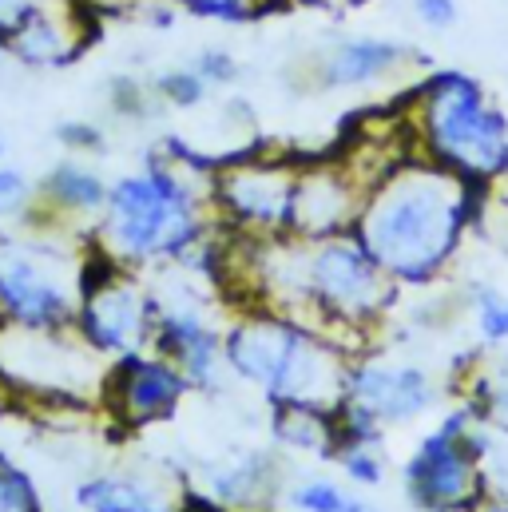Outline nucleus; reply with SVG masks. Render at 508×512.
<instances>
[{
  "label": "nucleus",
  "instance_id": "obj_28",
  "mask_svg": "<svg viewBox=\"0 0 508 512\" xmlns=\"http://www.w3.org/2000/svg\"><path fill=\"white\" fill-rule=\"evenodd\" d=\"M56 143L64 151H72V155H100L108 147V135H104L100 124H92V120H64L56 128Z\"/></svg>",
  "mask_w": 508,
  "mask_h": 512
},
{
  "label": "nucleus",
  "instance_id": "obj_35",
  "mask_svg": "<svg viewBox=\"0 0 508 512\" xmlns=\"http://www.w3.org/2000/svg\"><path fill=\"white\" fill-rule=\"evenodd\" d=\"M84 4H92V8H96V12H100V8H116V4H120V0H84Z\"/></svg>",
  "mask_w": 508,
  "mask_h": 512
},
{
  "label": "nucleus",
  "instance_id": "obj_15",
  "mask_svg": "<svg viewBox=\"0 0 508 512\" xmlns=\"http://www.w3.org/2000/svg\"><path fill=\"white\" fill-rule=\"evenodd\" d=\"M409 48L385 36H346L318 56V80L326 88H370L405 68Z\"/></svg>",
  "mask_w": 508,
  "mask_h": 512
},
{
  "label": "nucleus",
  "instance_id": "obj_2",
  "mask_svg": "<svg viewBox=\"0 0 508 512\" xmlns=\"http://www.w3.org/2000/svg\"><path fill=\"white\" fill-rule=\"evenodd\" d=\"M163 147L139 171L112 179L108 207L92 227V243L131 270L183 266L223 227L211 203L215 167L179 139Z\"/></svg>",
  "mask_w": 508,
  "mask_h": 512
},
{
  "label": "nucleus",
  "instance_id": "obj_7",
  "mask_svg": "<svg viewBox=\"0 0 508 512\" xmlns=\"http://www.w3.org/2000/svg\"><path fill=\"white\" fill-rule=\"evenodd\" d=\"M489 425L461 401L445 421L421 437L405 461V497L417 512H477L493 497L485 473Z\"/></svg>",
  "mask_w": 508,
  "mask_h": 512
},
{
  "label": "nucleus",
  "instance_id": "obj_26",
  "mask_svg": "<svg viewBox=\"0 0 508 512\" xmlns=\"http://www.w3.org/2000/svg\"><path fill=\"white\" fill-rule=\"evenodd\" d=\"M191 68L211 84V88H227V84H235L239 80V60H235V52L231 48H219V44H211V48H199L195 56H191Z\"/></svg>",
  "mask_w": 508,
  "mask_h": 512
},
{
  "label": "nucleus",
  "instance_id": "obj_17",
  "mask_svg": "<svg viewBox=\"0 0 508 512\" xmlns=\"http://www.w3.org/2000/svg\"><path fill=\"white\" fill-rule=\"evenodd\" d=\"M270 409H274L270 413V437L282 449L334 461V453H338L334 409H322V405H270Z\"/></svg>",
  "mask_w": 508,
  "mask_h": 512
},
{
  "label": "nucleus",
  "instance_id": "obj_11",
  "mask_svg": "<svg viewBox=\"0 0 508 512\" xmlns=\"http://www.w3.org/2000/svg\"><path fill=\"white\" fill-rule=\"evenodd\" d=\"M187 393H191V382L175 362H167L155 350H139L108 362L100 409L120 429H147L155 421H167Z\"/></svg>",
  "mask_w": 508,
  "mask_h": 512
},
{
  "label": "nucleus",
  "instance_id": "obj_12",
  "mask_svg": "<svg viewBox=\"0 0 508 512\" xmlns=\"http://www.w3.org/2000/svg\"><path fill=\"white\" fill-rule=\"evenodd\" d=\"M366 195L370 191L342 159H302L294 183V207H290V235L298 239L350 235Z\"/></svg>",
  "mask_w": 508,
  "mask_h": 512
},
{
  "label": "nucleus",
  "instance_id": "obj_8",
  "mask_svg": "<svg viewBox=\"0 0 508 512\" xmlns=\"http://www.w3.org/2000/svg\"><path fill=\"white\" fill-rule=\"evenodd\" d=\"M159 318V298L143 282L139 270L120 266L108 258L96 243L84 262V294L76 310V334L108 362L151 350Z\"/></svg>",
  "mask_w": 508,
  "mask_h": 512
},
{
  "label": "nucleus",
  "instance_id": "obj_24",
  "mask_svg": "<svg viewBox=\"0 0 508 512\" xmlns=\"http://www.w3.org/2000/svg\"><path fill=\"white\" fill-rule=\"evenodd\" d=\"M0 512H44L32 477L4 453H0Z\"/></svg>",
  "mask_w": 508,
  "mask_h": 512
},
{
  "label": "nucleus",
  "instance_id": "obj_38",
  "mask_svg": "<svg viewBox=\"0 0 508 512\" xmlns=\"http://www.w3.org/2000/svg\"><path fill=\"white\" fill-rule=\"evenodd\" d=\"M0 159H4V139H0Z\"/></svg>",
  "mask_w": 508,
  "mask_h": 512
},
{
  "label": "nucleus",
  "instance_id": "obj_13",
  "mask_svg": "<svg viewBox=\"0 0 508 512\" xmlns=\"http://www.w3.org/2000/svg\"><path fill=\"white\" fill-rule=\"evenodd\" d=\"M346 401H358L385 429H393V425H409V421L425 417L429 409H437L441 382L425 366L358 354V358H350Z\"/></svg>",
  "mask_w": 508,
  "mask_h": 512
},
{
  "label": "nucleus",
  "instance_id": "obj_9",
  "mask_svg": "<svg viewBox=\"0 0 508 512\" xmlns=\"http://www.w3.org/2000/svg\"><path fill=\"white\" fill-rule=\"evenodd\" d=\"M298 167L302 159L262 155V151L219 163L211 175V203H215L219 223L251 239L290 235Z\"/></svg>",
  "mask_w": 508,
  "mask_h": 512
},
{
  "label": "nucleus",
  "instance_id": "obj_29",
  "mask_svg": "<svg viewBox=\"0 0 508 512\" xmlns=\"http://www.w3.org/2000/svg\"><path fill=\"white\" fill-rule=\"evenodd\" d=\"M52 0H0V44H8L32 16H40Z\"/></svg>",
  "mask_w": 508,
  "mask_h": 512
},
{
  "label": "nucleus",
  "instance_id": "obj_4",
  "mask_svg": "<svg viewBox=\"0 0 508 512\" xmlns=\"http://www.w3.org/2000/svg\"><path fill=\"white\" fill-rule=\"evenodd\" d=\"M401 112L417 155L481 187H497L505 179L508 116L477 76L457 68L433 72L401 100Z\"/></svg>",
  "mask_w": 508,
  "mask_h": 512
},
{
  "label": "nucleus",
  "instance_id": "obj_34",
  "mask_svg": "<svg viewBox=\"0 0 508 512\" xmlns=\"http://www.w3.org/2000/svg\"><path fill=\"white\" fill-rule=\"evenodd\" d=\"M477 512H508V497H497V493H493V497H489Z\"/></svg>",
  "mask_w": 508,
  "mask_h": 512
},
{
  "label": "nucleus",
  "instance_id": "obj_30",
  "mask_svg": "<svg viewBox=\"0 0 508 512\" xmlns=\"http://www.w3.org/2000/svg\"><path fill=\"white\" fill-rule=\"evenodd\" d=\"M409 8H413V16H417L425 28H433V32H449V28L461 20V4H457V0H409Z\"/></svg>",
  "mask_w": 508,
  "mask_h": 512
},
{
  "label": "nucleus",
  "instance_id": "obj_16",
  "mask_svg": "<svg viewBox=\"0 0 508 512\" xmlns=\"http://www.w3.org/2000/svg\"><path fill=\"white\" fill-rule=\"evenodd\" d=\"M80 512H183V501H171L151 477L139 473H96L76 485Z\"/></svg>",
  "mask_w": 508,
  "mask_h": 512
},
{
  "label": "nucleus",
  "instance_id": "obj_27",
  "mask_svg": "<svg viewBox=\"0 0 508 512\" xmlns=\"http://www.w3.org/2000/svg\"><path fill=\"white\" fill-rule=\"evenodd\" d=\"M155 100H159V96H155L151 84L143 88V84H135V80H112V88H108V104H112V112L124 116V120H143Z\"/></svg>",
  "mask_w": 508,
  "mask_h": 512
},
{
  "label": "nucleus",
  "instance_id": "obj_1",
  "mask_svg": "<svg viewBox=\"0 0 508 512\" xmlns=\"http://www.w3.org/2000/svg\"><path fill=\"white\" fill-rule=\"evenodd\" d=\"M485 191L413 155L366 195L354 235L397 286H433L461 255L469 227L481 223Z\"/></svg>",
  "mask_w": 508,
  "mask_h": 512
},
{
  "label": "nucleus",
  "instance_id": "obj_37",
  "mask_svg": "<svg viewBox=\"0 0 508 512\" xmlns=\"http://www.w3.org/2000/svg\"><path fill=\"white\" fill-rule=\"evenodd\" d=\"M501 251H505V258H508V227H505V235H501Z\"/></svg>",
  "mask_w": 508,
  "mask_h": 512
},
{
  "label": "nucleus",
  "instance_id": "obj_36",
  "mask_svg": "<svg viewBox=\"0 0 508 512\" xmlns=\"http://www.w3.org/2000/svg\"><path fill=\"white\" fill-rule=\"evenodd\" d=\"M501 199H505V207H508V171H505V179H501Z\"/></svg>",
  "mask_w": 508,
  "mask_h": 512
},
{
  "label": "nucleus",
  "instance_id": "obj_10",
  "mask_svg": "<svg viewBox=\"0 0 508 512\" xmlns=\"http://www.w3.org/2000/svg\"><path fill=\"white\" fill-rule=\"evenodd\" d=\"M159 298V318H155V338H151V350L163 354L167 362H175L183 370V378L191 382V389H203V393H219L223 382L231 378V366H227V350H223V330L227 326H215L211 314H207V302L203 298Z\"/></svg>",
  "mask_w": 508,
  "mask_h": 512
},
{
  "label": "nucleus",
  "instance_id": "obj_32",
  "mask_svg": "<svg viewBox=\"0 0 508 512\" xmlns=\"http://www.w3.org/2000/svg\"><path fill=\"white\" fill-rule=\"evenodd\" d=\"M183 512H235V509H223V505H215V501L203 497V493H187V497H183Z\"/></svg>",
  "mask_w": 508,
  "mask_h": 512
},
{
  "label": "nucleus",
  "instance_id": "obj_18",
  "mask_svg": "<svg viewBox=\"0 0 508 512\" xmlns=\"http://www.w3.org/2000/svg\"><path fill=\"white\" fill-rule=\"evenodd\" d=\"M465 405L489 425L508 433V354L505 358H477V370L465 374Z\"/></svg>",
  "mask_w": 508,
  "mask_h": 512
},
{
  "label": "nucleus",
  "instance_id": "obj_39",
  "mask_svg": "<svg viewBox=\"0 0 508 512\" xmlns=\"http://www.w3.org/2000/svg\"><path fill=\"white\" fill-rule=\"evenodd\" d=\"M4 56H8V52H4V44H0V60H4Z\"/></svg>",
  "mask_w": 508,
  "mask_h": 512
},
{
  "label": "nucleus",
  "instance_id": "obj_20",
  "mask_svg": "<svg viewBox=\"0 0 508 512\" xmlns=\"http://www.w3.org/2000/svg\"><path fill=\"white\" fill-rule=\"evenodd\" d=\"M473 306V322L485 346H505L508 342V294H501L497 286H473L469 294Z\"/></svg>",
  "mask_w": 508,
  "mask_h": 512
},
{
  "label": "nucleus",
  "instance_id": "obj_33",
  "mask_svg": "<svg viewBox=\"0 0 508 512\" xmlns=\"http://www.w3.org/2000/svg\"><path fill=\"white\" fill-rule=\"evenodd\" d=\"M342 512H381V509H378V505H370V501H362V497H350Z\"/></svg>",
  "mask_w": 508,
  "mask_h": 512
},
{
  "label": "nucleus",
  "instance_id": "obj_23",
  "mask_svg": "<svg viewBox=\"0 0 508 512\" xmlns=\"http://www.w3.org/2000/svg\"><path fill=\"white\" fill-rule=\"evenodd\" d=\"M171 4L179 12L215 20V24H251L254 16H262L270 8V0H171Z\"/></svg>",
  "mask_w": 508,
  "mask_h": 512
},
{
  "label": "nucleus",
  "instance_id": "obj_21",
  "mask_svg": "<svg viewBox=\"0 0 508 512\" xmlns=\"http://www.w3.org/2000/svg\"><path fill=\"white\" fill-rule=\"evenodd\" d=\"M342 477L358 489H378L385 481V457H381V445H342L334 453Z\"/></svg>",
  "mask_w": 508,
  "mask_h": 512
},
{
  "label": "nucleus",
  "instance_id": "obj_31",
  "mask_svg": "<svg viewBox=\"0 0 508 512\" xmlns=\"http://www.w3.org/2000/svg\"><path fill=\"white\" fill-rule=\"evenodd\" d=\"M139 16L147 28H175L179 24V8L171 0H143L139 4Z\"/></svg>",
  "mask_w": 508,
  "mask_h": 512
},
{
  "label": "nucleus",
  "instance_id": "obj_25",
  "mask_svg": "<svg viewBox=\"0 0 508 512\" xmlns=\"http://www.w3.org/2000/svg\"><path fill=\"white\" fill-rule=\"evenodd\" d=\"M36 199V183L20 167H0V223H16Z\"/></svg>",
  "mask_w": 508,
  "mask_h": 512
},
{
  "label": "nucleus",
  "instance_id": "obj_22",
  "mask_svg": "<svg viewBox=\"0 0 508 512\" xmlns=\"http://www.w3.org/2000/svg\"><path fill=\"white\" fill-rule=\"evenodd\" d=\"M286 501H290L294 512H342L346 501H350V493L338 481H330V477H306V481L290 485Z\"/></svg>",
  "mask_w": 508,
  "mask_h": 512
},
{
  "label": "nucleus",
  "instance_id": "obj_3",
  "mask_svg": "<svg viewBox=\"0 0 508 512\" xmlns=\"http://www.w3.org/2000/svg\"><path fill=\"white\" fill-rule=\"evenodd\" d=\"M223 350L231 378L258 389L270 405L338 409L346 397L350 354L286 314L239 310L223 330Z\"/></svg>",
  "mask_w": 508,
  "mask_h": 512
},
{
  "label": "nucleus",
  "instance_id": "obj_6",
  "mask_svg": "<svg viewBox=\"0 0 508 512\" xmlns=\"http://www.w3.org/2000/svg\"><path fill=\"white\" fill-rule=\"evenodd\" d=\"M108 358H100L76 326L36 330L0 322V389L12 401L40 409H88L100 405Z\"/></svg>",
  "mask_w": 508,
  "mask_h": 512
},
{
  "label": "nucleus",
  "instance_id": "obj_19",
  "mask_svg": "<svg viewBox=\"0 0 508 512\" xmlns=\"http://www.w3.org/2000/svg\"><path fill=\"white\" fill-rule=\"evenodd\" d=\"M151 88H155L159 104H167V108H179V112H187V108H199V104L207 100V92H211V84H207V80H203V76H199L191 64L159 72V76L151 80Z\"/></svg>",
  "mask_w": 508,
  "mask_h": 512
},
{
  "label": "nucleus",
  "instance_id": "obj_5",
  "mask_svg": "<svg viewBox=\"0 0 508 512\" xmlns=\"http://www.w3.org/2000/svg\"><path fill=\"white\" fill-rule=\"evenodd\" d=\"M80 231H32L8 223L0 231V322L68 330L84 294Z\"/></svg>",
  "mask_w": 508,
  "mask_h": 512
},
{
  "label": "nucleus",
  "instance_id": "obj_14",
  "mask_svg": "<svg viewBox=\"0 0 508 512\" xmlns=\"http://www.w3.org/2000/svg\"><path fill=\"white\" fill-rule=\"evenodd\" d=\"M278 457L270 449H243L203 469V497L235 512H266L278 497Z\"/></svg>",
  "mask_w": 508,
  "mask_h": 512
}]
</instances>
